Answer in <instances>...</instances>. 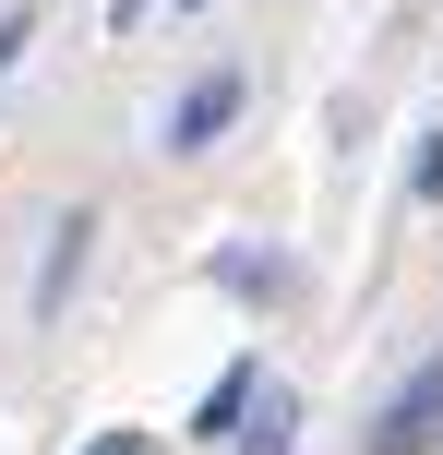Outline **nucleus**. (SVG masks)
<instances>
[{
    "instance_id": "obj_1",
    "label": "nucleus",
    "mask_w": 443,
    "mask_h": 455,
    "mask_svg": "<svg viewBox=\"0 0 443 455\" xmlns=\"http://www.w3.org/2000/svg\"><path fill=\"white\" fill-rule=\"evenodd\" d=\"M240 120V72H204V84L180 96V108H168V156H204L216 132H228Z\"/></svg>"
},
{
    "instance_id": "obj_2",
    "label": "nucleus",
    "mask_w": 443,
    "mask_h": 455,
    "mask_svg": "<svg viewBox=\"0 0 443 455\" xmlns=\"http://www.w3.org/2000/svg\"><path fill=\"white\" fill-rule=\"evenodd\" d=\"M420 443H443V360L384 408V432H372V455H420Z\"/></svg>"
},
{
    "instance_id": "obj_3",
    "label": "nucleus",
    "mask_w": 443,
    "mask_h": 455,
    "mask_svg": "<svg viewBox=\"0 0 443 455\" xmlns=\"http://www.w3.org/2000/svg\"><path fill=\"white\" fill-rule=\"evenodd\" d=\"M72 264H84V216H72V228H60V251H48V275H36V312H60V299H72Z\"/></svg>"
},
{
    "instance_id": "obj_4",
    "label": "nucleus",
    "mask_w": 443,
    "mask_h": 455,
    "mask_svg": "<svg viewBox=\"0 0 443 455\" xmlns=\"http://www.w3.org/2000/svg\"><path fill=\"white\" fill-rule=\"evenodd\" d=\"M288 419H300V408H288V395L264 384V419H252V432H240V455H288Z\"/></svg>"
},
{
    "instance_id": "obj_5",
    "label": "nucleus",
    "mask_w": 443,
    "mask_h": 455,
    "mask_svg": "<svg viewBox=\"0 0 443 455\" xmlns=\"http://www.w3.org/2000/svg\"><path fill=\"white\" fill-rule=\"evenodd\" d=\"M36 36V0H24V12H0V72H12V48Z\"/></svg>"
},
{
    "instance_id": "obj_6",
    "label": "nucleus",
    "mask_w": 443,
    "mask_h": 455,
    "mask_svg": "<svg viewBox=\"0 0 443 455\" xmlns=\"http://www.w3.org/2000/svg\"><path fill=\"white\" fill-rule=\"evenodd\" d=\"M84 455H144V432H96V443H84Z\"/></svg>"
},
{
    "instance_id": "obj_7",
    "label": "nucleus",
    "mask_w": 443,
    "mask_h": 455,
    "mask_svg": "<svg viewBox=\"0 0 443 455\" xmlns=\"http://www.w3.org/2000/svg\"><path fill=\"white\" fill-rule=\"evenodd\" d=\"M420 192H443V132H431V156H420Z\"/></svg>"
}]
</instances>
